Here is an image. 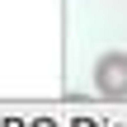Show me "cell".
Returning <instances> with one entry per match:
<instances>
[{
    "label": "cell",
    "instance_id": "1",
    "mask_svg": "<svg viewBox=\"0 0 127 127\" xmlns=\"http://www.w3.org/2000/svg\"><path fill=\"white\" fill-rule=\"evenodd\" d=\"M94 90L104 99H127V52H104L94 61Z\"/></svg>",
    "mask_w": 127,
    "mask_h": 127
}]
</instances>
